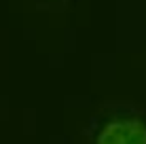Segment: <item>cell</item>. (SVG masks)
<instances>
[{
  "label": "cell",
  "instance_id": "obj_1",
  "mask_svg": "<svg viewBox=\"0 0 146 144\" xmlns=\"http://www.w3.org/2000/svg\"><path fill=\"white\" fill-rule=\"evenodd\" d=\"M95 144H146V125L140 119H117L104 125Z\"/></svg>",
  "mask_w": 146,
  "mask_h": 144
}]
</instances>
